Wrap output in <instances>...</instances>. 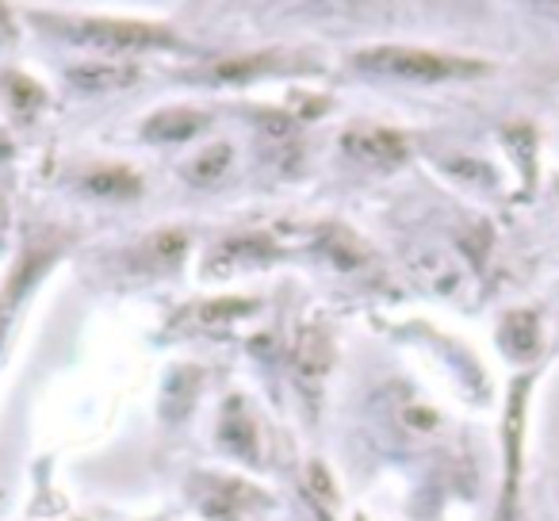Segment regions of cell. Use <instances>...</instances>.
I'll return each mask as SVG.
<instances>
[{"instance_id": "obj_1", "label": "cell", "mask_w": 559, "mask_h": 521, "mask_svg": "<svg viewBox=\"0 0 559 521\" xmlns=\"http://www.w3.org/2000/svg\"><path fill=\"white\" fill-rule=\"evenodd\" d=\"M353 66L365 73H380V78L395 81H460V78H479L487 73L483 62L472 58H452V55H433V50L421 47H380L365 50V55L353 58Z\"/></svg>"}]
</instances>
